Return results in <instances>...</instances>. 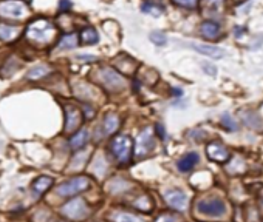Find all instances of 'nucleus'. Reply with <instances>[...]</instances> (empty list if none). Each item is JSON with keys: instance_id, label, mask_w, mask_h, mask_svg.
Returning <instances> with one entry per match:
<instances>
[{"instance_id": "nucleus-1", "label": "nucleus", "mask_w": 263, "mask_h": 222, "mask_svg": "<svg viewBox=\"0 0 263 222\" xmlns=\"http://www.w3.org/2000/svg\"><path fill=\"white\" fill-rule=\"evenodd\" d=\"M26 37L39 45H46L50 43L56 37V28L50 20H36L26 28Z\"/></svg>"}, {"instance_id": "nucleus-2", "label": "nucleus", "mask_w": 263, "mask_h": 222, "mask_svg": "<svg viewBox=\"0 0 263 222\" xmlns=\"http://www.w3.org/2000/svg\"><path fill=\"white\" fill-rule=\"evenodd\" d=\"M197 212L209 218H222L226 215V202L220 198H205L197 202Z\"/></svg>"}, {"instance_id": "nucleus-3", "label": "nucleus", "mask_w": 263, "mask_h": 222, "mask_svg": "<svg viewBox=\"0 0 263 222\" xmlns=\"http://www.w3.org/2000/svg\"><path fill=\"white\" fill-rule=\"evenodd\" d=\"M112 153L121 164H127L132 157L133 140L130 136H116L110 144Z\"/></svg>"}, {"instance_id": "nucleus-4", "label": "nucleus", "mask_w": 263, "mask_h": 222, "mask_svg": "<svg viewBox=\"0 0 263 222\" xmlns=\"http://www.w3.org/2000/svg\"><path fill=\"white\" fill-rule=\"evenodd\" d=\"M90 179L87 176H76L62 185L57 187V193L60 196H76L77 193H82L88 188Z\"/></svg>"}, {"instance_id": "nucleus-5", "label": "nucleus", "mask_w": 263, "mask_h": 222, "mask_svg": "<svg viewBox=\"0 0 263 222\" xmlns=\"http://www.w3.org/2000/svg\"><path fill=\"white\" fill-rule=\"evenodd\" d=\"M62 213L73 221H81L88 216L90 210H88L84 199L76 198V199H71L70 202H67L64 207H62Z\"/></svg>"}, {"instance_id": "nucleus-6", "label": "nucleus", "mask_w": 263, "mask_h": 222, "mask_svg": "<svg viewBox=\"0 0 263 222\" xmlns=\"http://www.w3.org/2000/svg\"><path fill=\"white\" fill-rule=\"evenodd\" d=\"M26 6L19 0H5L0 2V15L5 19H23L26 15Z\"/></svg>"}, {"instance_id": "nucleus-7", "label": "nucleus", "mask_w": 263, "mask_h": 222, "mask_svg": "<svg viewBox=\"0 0 263 222\" xmlns=\"http://www.w3.org/2000/svg\"><path fill=\"white\" fill-rule=\"evenodd\" d=\"M99 77H101V82L108 88V90H121L124 87V79L121 74H118L115 70L112 68H102L99 71Z\"/></svg>"}, {"instance_id": "nucleus-8", "label": "nucleus", "mask_w": 263, "mask_h": 222, "mask_svg": "<svg viewBox=\"0 0 263 222\" xmlns=\"http://www.w3.org/2000/svg\"><path fill=\"white\" fill-rule=\"evenodd\" d=\"M164 198H166V202L175 210L183 212V210H186V207H188V196H186V193L178 188L167 190V192L164 193Z\"/></svg>"}, {"instance_id": "nucleus-9", "label": "nucleus", "mask_w": 263, "mask_h": 222, "mask_svg": "<svg viewBox=\"0 0 263 222\" xmlns=\"http://www.w3.org/2000/svg\"><path fill=\"white\" fill-rule=\"evenodd\" d=\"M206 154H208V157H209L211 161L220 162V164L226 162L229 159V156H231L229 150L222 144V142H219V140L211 142V144L206 147Z\"/></svg>"}, {"instance_id": "nucleus-10", "label": "nucleus", "mask_w": 263, "mask_h": 222, "mask_svg": "<svg viewBox=\"0 0 263 222\" xmlns=\"http://www.w3.org/2000/svg\"><path fill=\"white\" fill-rule=\"evenodd\" d=\"M153 134L150 131V128H144L141 131V134L138 136V142H136V156L143 157L146 154H149L153 148Z\"/></svg>"}, {"instance_id": "nucleus-11", "label": "nucleus", "mask_w": 263, "mask_h": 222, "mask_svg": "<svg viewBox=\"0 0 263 222\" xmlns=\"http://www.w3.org/2000/svg\"><path fill=\"white\" fill-rule=\"evenodd\" d=\"M240 119H242V122L246 126H250L251 130H256V131H262L263 130V119L257 113H254V111H250V110L242 111Z\"/></svg>"}, {"instance_id": "nucleus-12", "label": "nucleus", "mask_w": 263, "mask_h": 222, "mask_svg": "<svg viewBox=\"0 0 263 222\" xmlns=\"http://www.w3.org/2000/svg\"><path fill=\"white\" fill-rule=\"evenodd\" d=\"M191 48H194L197 53L212 57V59H220L225 56V51L219 46H214V45H206V43H191Z\"/></svg>"}, {"instance_id": "nucleus-13", "label": "nucleus", "mask_w": 263, "mask_h": 222, "mask_svg": "<svg viewBox=\"0 0 263 222\" xmlns=\"http://www.w3.org/2000/svg\"><path fill=\"white\" fill-rule=\"evenodd\" d=\"M67 111H65V117H67V120H65V131L67 133H71V131H74L77 126L81 125V120H82V117H81V111L77 110V108H73V107H67L65 108Z\"/></svg>"}, {"instance_id": "nucleus-14", "label": "nucleus", "mask_w": 263, "mask_h": 222, "mask_svg": "<svg viewBox=\"0 0 263 222\" xmlns=\"http://www.w3.org/2000/svg\"><path fill=\"white\" fill-rule=\"evenodd\" d=\"M200 34L208 40H215L220 36V25L212 20H206L200 26Z\"/></svg>"}, {"instance_id": "nucleus-15", "label": "nucleus", "mask_w": 263, "mask_h": 222, "mask_svg": "<svg viewBox=\"0 0 263 222\" xmlns=\"http://www.w3.org/2000/svg\"><path fill=\"white\" fill-rule=\"evenodd\" d=\"M198 154L195 153V151H191V153H188V154H184L181 159L178 161V164H177V167H178V170L180 171H183V173H188V171H191L197 164H198Z\"/></svg>"}, {"instance_id": "nucleus-16", "label": "nucleus", "mask_w": 263, "mask_h": 222, "mask_svg": "<svg viewBox=\"0 0 263 222\" xmlns=\"http://www.w3.org/2000/svg\"><path fill=\"white\" fill-rule=\"evenodd\" d=\"M19 34H20V28L11 26V25H6V23H0V40L11 42L14 39H17Z\"/></svg>"}, {"instance_id": "nucleus-17", "label": "nucleus", "mask_w": 263, "mask_h": 222, "mask_svg": "<svg viewBox=\"0 0 263 222\" xmlns=\"http://www.w3.org/2000/svg\"><path fill=\"white\" fill-rule=\"evenodd\" d=\"M79 43V36L76 33H71V34H65L62 36L59 43H57V50H73L77 46Z\"/></svg>"}, {"instance_id": "nucleus-18", "label": "nucleus", "mask_w": 263, "mask_h": 222, "mask_svg": "<svg viewBox=\"0 0 263 222\" xmlns=\"http://www.w3.org/2000/svg\"><path fill=\"white\" fill-rule=\"evenodd\" d=\"M225 6V0H203V11L208 15L220 14Z\"/></svg>"}, {"instance_id": "nucleus-19", "label": "nucleus", "mask_w": 263, "mask_h": 222, "mask_svg": "<svg viewBox=\"0 0 263 222\" xmlns=\"http://www.w3.org/2000/svg\"><path fill=\"white\" fill-rule=\"evenodd\" d=\"M141 11L144 14H152V15H155V17H158V15L163 14L164 6L161 3L153 2V0H144L143 5H141Z\"/></svg>"}, {"instance_id": "nucleus-20", "label": "nucleus", "mask_w": 263, "mask_h": 222, "mask_svg": "<svg viewBox=\"0 0 263 222\" xmlns=\"http://www.w3.org/2000/svg\"><path fill=\"white\" fill-rule=\"evenodd\" d=\"M51 185H53V179H51V178H48V176H39V178L34 181V184H33V192L40 196V195H43Z\"/></svg>"}, {"instance_id": "nucleus-21", "label": "nucleus", "mask_w": 263, "mask_h": 222, "mask_svg": "<svg viewBox=\"0 0 263 222\" xmlns=\"http://www.w3.org/2000/svg\"><path fill=\"white\" fill-rule=\"evenodd\" d=\"M88 130H81L79 133H76L71 139H70V147L73 150H81L88 140Z\"/></svg>"}, {"instance_id": "nucleus-22", "label": "nucleus", "mask_w": 263, "mask_h": 222, "mask_svg": "<svg viewBox=\"0 0 263 222\" xmlns=\"http://www.w3.org/2000/svg\"><path fill=\"white\" fill-rule=\"evenodd\" d=\"M119 128V117L113 113H108L104 119V131L105 134H113Z\"/></svg>"}, {"instance_id": "nucleus-23", "label": "nucleus", "mask_w": 263, "mask_h": 222, "mask_svg": "<svg viewBox=\"0 0 263 222\" xmlns=\"http://www.w3.org/2000/svg\"><path fill=\"white\" fill-rule=\"evenodd\" d=\"M50 74V68L48 67H45V65H37L34 68H31L26 74L28 79H31V81H37V79H42L45 76H48Z\"/></svg>"}, {"instance_id": "nucleus-24", "label": "nucleus", "mask_w": 263, "mask_h": 222, "mask_svg": "<svg viewBox=\"0 0 263 222\" xmlns=\"http://www.w3.org/2000/svg\"><path fill=\"white\" fill-rule=\"evenodd\" d=\"M81 37H82V42L87 45H95L99 40V36L95 31V28H85L81 33Z\"/></svg>"}, {"instance_id": "nucleus-25", "label": "nucleus", "mask_w": 263, "mask_h": 222, "mask_svg": "<svg viewBox=\"0 0 263 222\" xmlns=\"http://www.w3.org/2000/svg\"><path fill=\"white\" fill-rule=\"evenodd\" d=\"M150 42L155 43L157 46H164L167 43V37L166 34H163L161 31H153V33H150Z\"/></svg>"}, {"instance_id": "nucleus-26", "label": "nucleus", "mask_w": 263, "mask_h": 222, "mask_svg": "<svg viewBox=\"0 0 263 222\" xmlns=\"http://www.w3.org/2000/svg\"><path fill=\"white\" fill-rule=\"evenodd\" d=\"M222 125L225 126V128L228 130V131H237V123H236V120L232 119L228 113H225L223 116H222Z\"/></svg>"}, {"instance_id": "nucleus-27", "label": "nucleus", "mask_w": 263, "mask_h": 222, "mask_svg": "<svg viewBox=\"0 0 263 222\" xmlns=\"http://www.w3.org/2000/svg\"><path fill=\"white\" fill-rule=\"evenodd\" d=\"M172 2L177 6H181V8H186V9H195V8H198L200 0H172Z\"/></svg>"}, {"instance_id": "nucleus-28", "label": "nucleus", "mask_w": 263, "mask_h": 222, "mask_svg": "<svg viewBox=\"0 0 263 222\" xmlns=\"http://www.w3.org/2000/svg\"><path fill=\"white\" fill-rule=\"evenodd\" d=\"M115 219H116V222H144L141 218L130 215V213H119V215H116Z\"/></svg>"}, {"instance_id": "nucleus-29", "label": "nucleus", "mask_w": 263, "mask_h": 222, "mask_svg": "<svg viewBox=\"0 0 263 222\" xmlns=\"http://www.w3.org/2000/svg\"><path fill=\"white\" fill-rule=\"evenodd\" d=\"M136 207L139 209H143V210H150V201L147 196H143V198H139V201H136Z\"/></svg>"}, {"instance_id": "nucleus-30", "label": "nucleus", "mask_w": 263, "mask_h": 222, "mask_svg": "<svg viewBox=\"0 0 263 222\" xmlns=\"http://www.w3.org/2000/svg\"><path fill=\"white\" fill-rule=\"evenodd\" d=\"M177 221H178V218L172 213H164L157 219V222H177Z\"/></svg>"}, {"instance_id": "nucleus-31", "label": "nucleus", "mask_w": 263, "mask_h": 222, "mask_svg": "<svg viewBox=\"0 0 263 222\" xmlns=\"http://www.w3.org/2000/svg\"><path fill=\"white\" fill-rule=\"evenodd\" d=\"M70 9H71V2H70V0H60L59 11L60 12H68Z\"/></svg>"}, {"instance_id": "nucleus-32", "label": "nucleus", "mask_w": 263, "mask_h": 222, "mask_svg": "<svg viewBox=\"0 0 263 222\" xmlns=\"http://www.w3.org/2000/svg\"><path fill=\"white\" fill-rule=\"evenodd\" d=\"M155 131H157V136L160 139H166V130H164L163 123H157V125H155Z\"/></svg>"}, {"instance_id": "nucleus-33", "label": "nucleus", "mask_w": 263, "mask_h": 222, "mask_svg": "<svg viewBox=\"0 0 263 222\" xmlns=\"http://www.w3.org/2000/svg\"><path fill=\"white\" fill-rule=\"evenodd\" d=\"M245 31H246L245 28H242V26H236V28H234V33H236V37H237V39H240V37H242V36L245 34Z\"/></svg>"}, {"instance_id": "nucleus-34", "label": "nucleus", "mask_w": 263, "mask_h": 222, "mask_svg": "<svg viewBox=\"0 0 263 222\" xmlns=\"http://www.w3.org/2000/svg\"><path fill=\"white\" fill-rule=\"evenodd\" d=\"M203 70H205L206 73H209L211 76H214V74H215V67L208 65V63H205V65H203Z\"/></svg>"}, {"instance_id": "nucleus-35", "label": "nucleus", "mask_w": 263, "mask_h": 222, "mask_svg": "<svg viewBox=\"0 0 263 222\" xmlns=\"http://www.w3.org/2000/svg\"><path fill=\"white\" fill-rule=\"evenodd\" d=\"M77 59H81V60H96V56H87V54H81V56H77Z\"/></svg>"}, {"instance_id": "nucleus-36", "label": "nucleus", "mask_w": 263, "mask_h": 222, "mask_svg": "<svg viewBox=\"0 0 263 222\" xmlns=\"http://www.w3.org/2000/svg\"><path fill=\"white\" fill-rule=\"evenodd\" d=\"M172 94H175V96H181L183 90H180V88H172Z\"/></svg>"}, {"instance_id": "nucleus-37", "label": "nucleus", "mask_w": 263, "mask_h": 222, "mask_svg": "<svg viewBox=\"0 0 263 222\" xmlns=\"http://www.w3.org/2000/svg\"><path fill=\"white\" fill-rule=\"evenodd\" d=\"M236 2H240V0H236Z\"/></svg>"}, {"instance_id": "nucleus-38", "label": "nucleus", "mask_w": 263, "mask_h": 222, "mask_svg": "<svg viewBox=\"0 0 263 222\" xmlns=\"http://www.w3.org/2000/svg\"><path fill=\"white\" fill-rule=\"evenodd\" d=\"M60 222H62V221H60Z\"/></svg>"}]
</instances>
